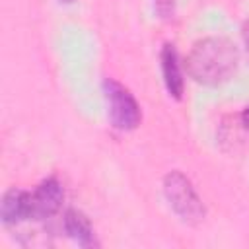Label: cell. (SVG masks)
<instances>
[{"instance_id": "obj_5", "label": "cell", "mask_w": 249, "mask_h": 249, "mask_svg": "<svg viewBox=\"0 0 249 249\" xmlns=\"http://www.w3.org/2000/svg\"><path fill=\"white\" fill-rule=\"evenodd\" d=\"M160 62H161V76H163V84H165L167 93L173 99H181L183 89H185V82H183V72H181L177 51L171 43H165L161 47Z\"/></svg>"}, {"instance_id": "obj_11", "label": "cell", "mask_w": 249, "mask_h": 249, "mask_svg": "<svg viewBox=\"0 0 249 249\" xmlns=\"http://www.w3.org/2000/svg\"><path fill=\"white\" fill-rule=\"evenodd\" d=\"M58 2H60V4H72L74 0H58Z\"/></svg>"}, {"instance_id": "obj_3", "label": "cell", "mask_w": 249, "mask_h": 249, "mask_svg": "<svg viewBox=\"0 0 249 249\" xmlns=\"http://www.w3.org/2000/svg\"><path fill=\"white\" fill-rule=\"evenodd\" d=\"M103 95L107 101L109 121L117 130H134L142 121V111L134 95L117 80H103Z\"/></svg>"}, {"instance_id": "obj_7", "label": "cell", "mask_w": 249, "mask_h": 249, "mask_svg": "<svg viewBox=\"0 0 249 249\" xmlns=\"http://www.w3.org/2000/svg\"><path fill=\"white\" fill-rule=\"evenodd\" d=\"M64 231L80 245L84 247H89V245H95V233H93V228H91V222L88 220L86 214H82L80 210H66L64 214Z\"/></svg>"}, {"instance_id": "obj_8", "label": "cell", "mask_w": 249, "mask_h": 249, "mask_svg": "<svg viewBox=\"0 0 249 249\" xmlns=\"http://www.w3.org/2000/svg\"><path fill=\"white\" fill-rule=\"evenodd\" d=\"M154 4L161 18H169V14L173 12V0H154Z\"/></svg>"}, {"instance_id": "obj_6", "label": "cell", "mask_w": 249, "mask_h": 249, "mask_svg": "<svg viewBox=\"0 0 249 249\" xmlns=\"http://www.w3.org/2000/svg\"><path fill=\"white\" fill-rule=\"evenodd\" d=\"M27 193L29 191L16 189V187L6 191L2 198V208H0V216L6 226L27 220Z\"/></svg>"}, {"instance_id": "obj_9", "label": "cell", "mask_w": 249, "mask_h": 249, "mask_svg": "<svg viewBox=\"0 0 249 249\" xmlns=\"http://www.w3.org/2000/svg\"><path fill=\"white\" fill-rule=\"evenodd\" d=\"M241 35H243V43H245V49H247V54H249V19L243 23V27H241Z\"/></svg>"}, {"instance_id": "obj_2", "label": "cell", "mask_w": 249, "mask_h": 249, "mask_svg": "<svg viewBox=\"0 0 249 249\" xmlns=\"http://www.w3.org/2000/svg\"><path fill=\"white\" fill-rule=\"evenodd\" d=\"M163 195L173 212L187 224H198L206 216L202 198L195 191L191 179L181 171H169L163 177Z\"/></svg>"}, {"instance_id": "obj_10", "label": "cell", "mask_w": 249, "mask_h": 249, "mask_svg": "<svg viewBox=\"0 0 249 249\" xmlns=\"http://www.w3.org/2000/svg\"><path fill=\"white\" fill-rule=\"evenodd\" d=\"M241 123H243V126L249 130V105L245 107V111H243V115H241Z\"/></svg>"}, {"instance_id": "obj_1", "label": "cell", "mask_w": 249, "mask_h": 249, "mask_svg": "<svg viewBox=\"0 0 249 249\" xmlns=\"http://www.w3.org/2000/svg\"><path fill=\"white\" fill-rule=\"evenodd\" d=\"M237 62L239 53L230 39L204 37L191 47L185 58V68L195 82L202 86H218L235 74Z\"/></svg>"}, {"instance_id": "obj_4", "label": "cell", "mask_w": 249, "mask_h": 249, "mask_svg": "<svg viewBox=\"0 0 249 249\" xmlns=\"http://www.w3.org/2000/svg\"><path fill=\"white\" fill-rule=\"evenodd\" d=\"M64 202V189L56 177L43 179L35 191L27 193V220H47L54 216Z\"/></svg>"}]
</instances>
